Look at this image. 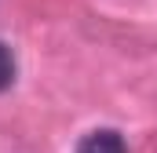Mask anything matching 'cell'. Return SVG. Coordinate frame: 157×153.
Wrapping results in <instances>:
<instances>
[{"label":"cell","mask_w":157,"mask_h":153,"mask_svg":"<svg viewBox=\"0 0 157 153\" xmlns=\"http://www.w3.org/2000/svg\"><path fill=\"white\" fill-rule=\"evenodd\" d=\"M77 153H128V146H124L121 131H113V128H95V131H88L80 139Z\"/></svg>","instance_id":"cell-1"},{"label":"cell","mask_w":157,"mask_h":153,"mask_svg":"<svg viewBox=\"0 0 157 153\" xmlns=\"http://www.w3.org/2000/svg\"><path fill=\"white\" fill-rule=\"evenodd\" d=\"M11 84H15V51L0 44V91H7Z\"/></svg>","instance_id":"cell-2"}]
</instances>
